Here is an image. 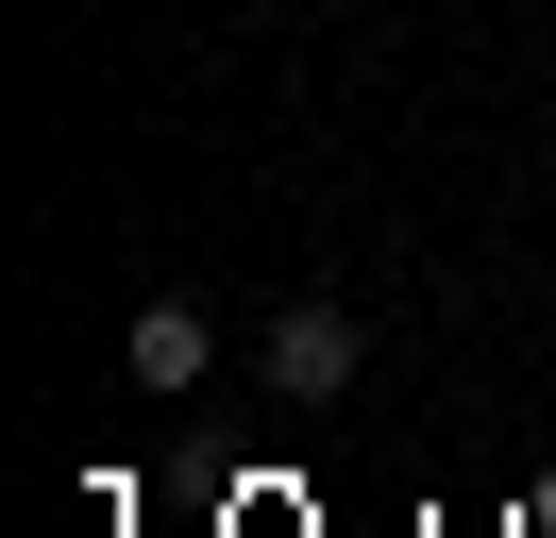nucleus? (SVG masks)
<instances>
[{
	"mask_svg": "<svg viewBox=\"0 0 556 538\" xmlns=\"http://www.w3.org/2000/svg\"><path fill=\"white\" fill-rule=\"evenodd\" d=\"M354 354H371V336H354V303H287V320H270V387H287V404H338Z\"/></svg>",
	"mask_w": 556,
	"mask_h": 538,
	"instance_id": "f257e3e1",
	"label": "nucleus"
},
{
	"mask_svg": "<svg viewBox=\"0 0 556 538\" xmlns=\"http://www.w3.org/2000/svg\"><path fill=\"white\" fill-rule=\"evenodd\" d=\"M219 370V320L203 303H136V387H203Z\"/></svg>",
	"mask_w": 556,
	"mask_h": 538,
	"instance_id": "f03ea898",
	"label": "nucleus"
}]
</instances>
